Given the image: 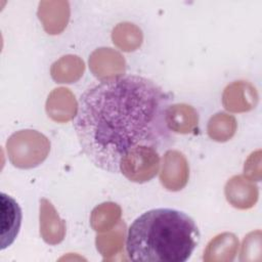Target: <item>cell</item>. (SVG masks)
Wrapping results in <instances>:
<instances>
[{
    "instance_id": "obj_1",
    "label": "cell",
    "mask_w": 262,
    "mask_h": 262,
    "mask_svg": "<svg viewBox=\"0 0 262 262\" xmlns=\"http://www.w3.org/2000/svg\"><path fill=\"white\" fill-rule=\"evenodd\" d=\"M170 96L154 81L122 76L86 90L74 124L83 152L99 169L119 173L121 157L137 145L157 149L171 141Z\"/></svg>"
},
{
    "instance_id": "obj_2",
    "label": "cell",
    "mask_w": 262,
    "mask_h": 262,
    "mask_svg": "<svg viewBox=\"0 0 262 262\" xmlns=\"http://www.w3.org/2000/svg\"><path fill=\"white\" fill-rule=\"evenodd\" d=\"M200 241L187 214L169 208L149 210L130 225L126 250L134 262H185Z\"/></svg>"
},
{
    "instance_id": "obj_3",
    "label": "cell",
    "mask_w": 262,
    "mask_h": 262,
    "mask_svg": "<svg viewBox=\"0 0 262 262\" xmlns=\"http://www.w3.org/2000/svg\"><path fill=\"white\" fill-rule=\"evenodd\" d=\"M11 164L19 169L35 168L44 162L50 151L48 138L36 130H19L6 142Z\"/></svg>"
},
{
    "instance_id": "obj_4",
    "label": "cell",
    "mask_w": 262,
    "mask_h": 262,
    "mask_svg": "<svg viewBox=\"0 0 262 262\" xmlns=\"http://www.w3.org/2000/svg\"><path fill=\"white\" fill-rule=\"evenodd\" d=\"M160 168L158 149L148 145H137L124 154L119 162V172L128 180L143 183L152 179Z\"/></svg>"
},
{
    "instance_id": "obj_5",
    "label": "cell",
    "mask_w": 262,
    "mask_h": 262,
    "mask_svg": "<svg viewBox=\"0 0 262 262\" xmlns=\"http://www.w3.org/2000/svg\"><path fill=\"white\" fill-rule=\"evenodd\" d=\"M188 176V163L183 154L178 150H167L163 156V165L160 173L162 185L171 191L181 190L186 185Z\"/></svg>"
},
{
    "instance_id": "obj_6",
    "label": "cell",
    "mask_w": 262,
    "mask_h": 262,
    "mask_svg": "<svg viewBox=\"0 0 262 262\" xmlns=\"http://www.w3.org/2000/svg\"><path fill=\"white\" fill-rule=\"evenodd\" d=\"M89 68L96 78L101 81H107L124 76L126 62L118 51L102 47L91 53Z\"/></svg>"
},
{
    "instance_id": "obj_7",
    "label": "cell",
    "mask_w": 262,
    "mask_h": 262,
    "mask_svg": "<svg viewBox=\"0 0 262 262\" xmlns=\"http://www.w3.org/2000/svg\"><path fill=\"white\" fill-rule=\"evenodd\" d=\"M70 4L64 0H44L39 3L38 17L50 35L61 33L70 19Z\"/></svg>"
},
{
    "instance_id": "obj_8",
    "label": "cell",
    "mask_w": 262,
    "mask_h": 262,
    "mask_svg": "<svg viewBox=\"0 0 262 262\" xmlns=\"http://www.w3.org/2000/svg\"><path fill=\"white\" fill-rule=\"evenodd\" d=\"M258 101L255 87L249 82L235 81L228 85L222 95L223 106L233 113L249 112L254 108Z\"/></svg>"
},
{
    "instance_id": "obj_9",
    "label": "cell",
    "mask_w": 262,
    "mask_h": 262,
    "mask_svg": "<svg viewBox=\"0 0 262 262\" xmlns=\"http://www.w3.org/2000/svg\"><path fill=\"white\" fill-rule=\"evenodd\" d=\"M1 204V250L11 246L15 241L21 223V210L11 196L0 194Z\"/></svg>"
},
{
    "instance_id": "obj_10",
    "label": "cell",
    "mask_w": 262,
    "mask_h": 262,
    "mask_svg": "<svg viewBox=\"0 0 262 262\" xmlns=\"http://www.w3.org/2000/svg\"><path fill=\"white\" fill-rule=\"evenodd\" d=\"M79 107L75 95L64 87H59L50 92L46 100V113L53 121L58 123L69 122L78 114Z\"/></svg>"
},
{
    "instance_id": "obj_11",
    "label": "cell",
    "mask_w": 262,
    "mask_h": 262,
    "mask_svg": "<svg viewBox=\"0 0 262 262\" xmlns=\"http://www.w3.org/2000/svg\"><path fill=\"white\" fill-rule=\"evenodd\" d=\"M225 196L228 203L237 209L252 208L258 199V187L253 180L238 175L230 178L225 185Z\"/></svg>"
},
{
    "instance_id": "obj_12",
    "label": "cell",
    "mask_w": 262,
    "mask_h": 262,
    "mask_svg": "<svg viewBox=\"0 0 262 262\" xmlns=\"http://www.w3.org/2000/svg\"><path fill=\"white\" fill-rule=\"evenodd\" d=\"M40 234L49 245L60 243L66 234L64 221L46 199L40 200Z\"/></svg>"
},
{
    "instance_id": "obj_13",
    "label": "cell",
    "mask_w": 262,
    "mask_h": 262,
    "mask_svg": "<svg viewBox=\"0 0 262 262\" xmlns=\"http://www.w3.org/2000/svg\"><path fill=\"white\" fill-rule=\"evenodd\" d=\"M166 124L170 131L187 134L198 125V112L188 104L178 103L169 105L166 110Z\"/></svg>"
},
{
    "instance_id": "obj_14",
    "label": "cell",
    "mask_w": 262,
    "mask_h": 262,
    "mask_svg": "<svg viewBox=\"0 0 262 262\" xmlns=\"http://www.w3.org/2000/svg\"><path fill=\"white\" fill-rule=\"evenodd\" d=\"M238 247V241L233 233L223 232L215 236L205 250V261H231Z\"/></svg>"
},
{
    "instance_id": "obj_15",
    "label": "cell",
    "mask_w": 262,
    "mask_h": 262,
    "mask_svg": "<svg viewBox=\"0 0 262 262\" xmlns=\"http://www.w3.org/2000/svg\"><path fill=\"white\" fill-rule=\"evenodd\" d=\"M84 61L77 55H64L52 63L50 74L56 83H74L84 73Z\"/></svg>"
},
{
    "instance_id": "obj_16",
    "label": "cell",
    "mask_w": 262,
    "mask_h": 262,
    "mask_svg": "<svg viewBox=\"0 0 262 262\" xmlns=\"http://www.w3.org/2000/svg\"><path fill=\"white\" fill-rule=\"evenodd\" d=\"M121 218V208L118 204L107 202L95 207L90 216L91 227L98 232L108 231Z\"/></svg>"
},
{
    "instance_id": "obj_17",
    "label": "cell",
    "mask_w": 262,
    "mask_h": 262,
    "mask_svg": "<svg viewBox=\"0 0 262 262\" xmlns=\"http://www.w3.org/2000/svg\"><path fill=\"white\" fill-rule=\"evenodd\" d=\"M142 39L141 30L131 23H121L117 25L112 33L114 44L126 52L136 50L141 45Z\"/></svg>"
},
{
    "instance_id": "obj_18",
    "label": "cell",
    "mask_w": 262,
    "mask_h": 262,
    "mask_svg": "<svg viewBox=\"0 0 262 262\" xmlns=\"http://www.w3.org/2000/svg\"><path fill=\"white\" fill-rule=\"evenodd\" d=\"M126 233V225L124 222H119L116 228H112L105 234L96 236V248L104 257L116 255L123 249L124 237Z\"/></svg>"
},
{
    "instance_id": "obj_19",
    "label": "cell",
    "mask_w": 262,
    "mask_h": 262,
    "mask_svg": "<svg viewBox=\"0 0 262 262\" xmlns=\"http://www.w3.org/2000/svg\"><path fill=\"white\" fill-rule=\"evenodd\" d=\"M207 130L213 140L219 142L227 141L236 131L235 118L224 113H218L210 119Z\"/></svg>"
}]
</instances>
